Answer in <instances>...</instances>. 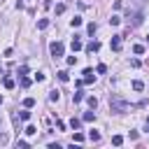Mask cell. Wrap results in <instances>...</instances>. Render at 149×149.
Here are the masks:
<instances>
[{
	"label": "cell",
	"mask_w": 149,
	"mask_h": 149,
	"mask_svg": "<svg viewBox=\"0 0 149 149\" xmlns=\"http://www.w3.org/2000/svg\"><path fill=\"white\" fill-rule=\"evenodd\" d=\"M95 72H98V74H105V72H107V65H105V63H100V65L95 68Z\"/></svg>",
	"instance_id": "20"
},
{
	"label": "cell",
	"mask_w": 149,
	"mask_h": 149,
	"mask_svg": "<svg viewBox=\"0 0 149 149\" xmlns=\"http://www.w3.org/2000/svg\"><path fill=\"white\" fill-rule=\"evenodd\" d=\"M70 26H72V28H79V26H81V16H74V19H70Z\"/></svg>",
	"instance_id": "13"
},
{
	"label": "cell",
	"mask_w": 149,
	"mask_h": 149,
	"mask_svg": "<svg viewBox=\"0 0 149 149\" xmlns=\"http://www.w3.org/2000/svg\"><path fill=\"white\" fill-rule=\"evenodd\" d=\"M37 28H40V30L49 28V19H40V21H37Z\"/></svg>",
	"instance_id": "14"
},
{
	"label": "cell",
	"mask_w": 149,
	"mask_h": 149,
	"mask_svg": "<svg viewBox=\"0 0 149 149\" xmlns=\"http://www.w3.org/2000/svg\"><path fill=\"white\" fill-rule=\"evenodd\" d=\"M119 23H121L119 16H112V19H109V26H119Z\"/></svg>",
	"instance_id": "29"
},
{
	"label": "cell",
	"mask_w": 149,
	"mask_h": 149,
	"mask_svg": "<svg viewBox=\"0 0 149 149\" xmlns=\"http://www.w3.org/2000/svg\"><path fill=\"white\" fill-rule=\"evenodd\" d=\"M133 88H135V91H142V88H144V81L135 79V81H133Z\"/></svg>",
	"instance_id": "17"
},
{
	"label": "cell",
	"mask_w": 149,
	"mask_h": 149,
	"mask_svg": "<svg viewBox=\"0 0 149 149\" xmlns=\"http://www.w3.org/2000/svg\"><path fill=\"white\" fill-rule=\"evenodd\" d=\"M58 79H61V81H68V79H70V74H68L65 70H61V72H58Z\"/></svg>",
	"instance_id": "21"
},
{
	"label": "cell",
	"mask_w": 149,
	"mask_h": 149,
	"mask_svg": "<svg viewBox=\"0 0 149 149\" xmlns=\"http://www.w3.org/2000/svg\"><path fill=\"white\" fill-rule=\"evenodd\" d=\"M130 68H140V61L137 58H130Z\"/></svg>",
	"instance_id": "35"
},
{
	"label": "cell",
	"mask_w": 149,
	"mask_h": 149,
	"mask_svg": "<svg viewBox=\"0 0 149 149\" xmlns=\"http://www.w3.org/2000/svg\"><path fill=\"white\" fill-rule=\"evenodd\" d=\"M112 144H114V147H121V144H123V135H114V137H112Z\"/></svg>",
	"instance_id": "12"
},
{
	"label": "cell",
	"mask_w": 149,
	"mask_h": 149,
	"mask_svg": "<svg viewBox=\"0 0 149 149\" xmlns=\"http://www.w3.org/2000/svg\"><path fill=\"white\" fill-rule=\"evenodd\" d=\"M0 105H2V95H0Z\"/></svg>",
	"instance_id": "38"
},
{
	"label": "cell",
	"mask_w": 149,
	"mask_h": 149,
	"mask_svg": "<svg viewBox=\"0 0 149 149\" xmlns=\"http://www.w3.org/2000/svg\"><path fill=\"white\" fill-rule=\"evenodd\" d=\"M86 102H88V107H91V109H95V107H98V98H93V95H88V98H86Z\"/></svg>",
	"instance_id": "10"
},
{
	"label": "cell",
	"mask_w": 149,
	"mask_h": 149,
	"mask_svg": "<svg viewBox=\"0 0 149 149\" xmlns=\"http://www.w3.org/2000/svg\"><path fill=\"white\" fill-rule=\"evenodd\" d=\"M35 81H44V72H35Z\"/></svg>",
	"instance_id": "32"
},
{
	"label": "cell",
	"mask_w": 149,
	"mask_h": 149,
	"mask_svg": "<svg viewBox=\"0 0 149 149\" xmlns=\"http://www.w3.org/2000/svg\"><path fill=\"white\" fill-rule=\"evenodd\" d=\"M88 140L91 142H100V133L98 130H88Z\"/></svg>",
	"instance_id": "8"
},
{
	"label": "cell",
	"mask_w": 149,
	"mask_h": 149,
	"mask_svg": "<svg viewBox=\"0 0 149 149\" xmlns=\"http://www.w3.org/2000/svg\"><path fill=\"white\" fill-rule=\"evenodd\" d=\"M95 28H98L95 23H88V35H93V33H95Z\"/></svg>",
	"instance_id": "34"
},
{
	"label": "cell",
	"mask_w": 149,
	"mask_h": 149,
	"mask_svg": "<svg viewBox=\"0 0 149 149\" xmlns=\"http://www.w3.org/2000/svg\"><path fill=\"white\" fill-rule=\"evenodd\" d=\"M33 105H35V98H26V100H23V107H28V109H30Z\"/></svg>",
	"instance_id": "23"
},
{
	"label": "cell",
	"mask_w": 149,
	"mask_h": 149,
	"mask_svg": "<svg viewBox=\"0 0 149 149\" xmlns=\"http://www.w3.org/2000/svg\"><path fill=\"white\" fill-rule=\"evenodd\" d=\"M133 54H137V56L144 54V47H142V44H135V47H133Z\"/></svg>",
	"instance_id": "19"
},
{
	"label": "cell",
	"mask_w": 149,
	"mask_h": 149,
	"mask_svg": "<svg viewBox=\"0 0 149 149\" xmlns=\"http://www.w3.org/2000/svg\"><path fill=\"white\" fill-rule=\"evenodd\" d=\"M93 81H95V74H93L91 68H86L84 70V84H93Z\"/></svg>",
	"instance_id": "4"
},
{
	"label": "cell",
	"mask_w": 149,
	"mask_h": 149,
	"mask_svg": "<svg viewBox=\"0 0 149 149\" xmlns=\"http://www.w3.org/2000/svg\"><path fill=\"white\" fill-rule=\"evenodd\" d=\"M135 2H144V0H135Z\"/></svg>",
	"instance_id": "39"
},
{
	"label": "cell",
	"mask_w": 149,
	"mask_h": 149,
	"mask_svg": "<svg viewBox=\"0 0 149 149\" xmlns=\"http://www.w3.org/2000/svg\"><path fill=\"white\" fill-rule=\"evenodd\" d=\"M70 126H72V130H79V128H81V119L72 116V119H70Z\"/></svg>",
	"instance_id": "7"
},
{
	"label": "cell",
	"mask_w": 149,
	"mask_h": 149,
	"mask_svg": "<svg viewBox=\"0 0 149 149\" xmlns=\"http://www.w3.org/2000/svg\"><path fill=\"white\" fill-rule=\"evenodd\" d=\"M72 100H74V102H81V100H84V93H81V91H77V93L72 95Z\"/></svg>",
	"instance_id": "22"
},
{
	"label": "cell",
	"mask_w": 149,
	"mask_h": 149,
	"mask_svg": "<svg viewBox=\"0 0 149 149\" xmlns=\"http://www.w3.org/2000/svg\"><path fill=\"white\" fill-rule=\"evenodd\" d=\"M0 72H2V65H0Z\"/></svg>",
	"instance_id": "41"
},
{
	"label": "cell",
	"mask_w": 149,
	"mask_h": 149,
	"mask_svg": "<svg viewBox=\"0 0 149 149\" xmlns=\"http://www.w3.org/2000/svg\"><path fill=\"white\" fill-rule=\"evenodd\" d=\"M147 126H149V116H147Z\"/></svg>",
	"instance_id": "37"
},
{
	"label": "cell",
	"mask_w": 149,
	"mask_h": 149,
	"mask_svg": "<svg viewBox=\"0 0 149 149\" xmlns=\"http://www.w3.org/2000/svg\"><path fill=\"white\" fill-rule=\"evenodd\" d=\"M49 49H51V56H54V58H61V56L65 54L63 42H51V47H49Z\"/></svg>",
	"instance_id": "2"
},
{
	"label": "cell",
	"mask_w": 149,
	"mask_h": 149,
	"mask_svg": "<svg viewBox=\"0 0 149 149\" xmlns=\"http://www.w3.org/2000/svg\"><path fill=\"white\" fill-rule=\"evenodd\" d=\"M12 121H14V126H16V130H19V121H21V116H19V112H12Z\"/></svg>",
	"instance_id": "18"
},
{
	"label": "cell",
	"mask_w": 149,
	"mask_h": 149,
	"mask_svg": "<svg viewBox=\"0 0 149 149\" xmlns=\"http://www.w3.org/2000/svg\"><path fill=\"white\" fill-rule=\"evenodd\" d=\"M72 142H84V135H81V133H74V135H72Z\"/></svg>",
	"instance_id": "27"
},
{
	"label": "cell",
	"mask_w": 149,
	"mask_h": 149,
	"mask_svg": "<svg viewBox=\"0 0 149 149\" xmlns=\"http://www.w3.org/2000/svg\"><path fill=\"white\" fill-rule=\"evenodd\" d=\"M109 109L116 112V114H123V112L128 109V100H126L123 95H119V93H112V95H109Z\"/></svg>",
	"instance_id": "1"
},
{
	"label": "cell",
	"mask_w": 149,
	"mask_h": 149,
	"mask_svg": "<svg viewBox=\"0 0 149 149\" xmlns=\"http://www.w3.org/2000/svg\"><path fill=\"white\" fill-rule=\"evenodd\" d=\"M0 130H2V119H0Z\"/></svg>",
	"instance_id": "36"
},
{
	"label": "cell",
	"mask_w": 149,
	"mask_h": 149,
	"mask_svg": "<svg viewBox=\"0 0 149 149\" xmlns=\"http://www.w3.org/2000/svg\"><path fill=\"white\" fill-rule=\"evenodd\" d=\"M142 21H144V16H142V12H135V14H133V26H140Z\"/></svg>",
	"instance_id": "5"
},
{
	"label": "cell",
	"mask_w": 149,
	"mask_h": 149,
	"mask_svg": "<svg viewBox=\"0 0 149 149\" xmlns=\"http://www.w3.org/2000/svg\"><path fill=\"white\" fill-rule=\"evenodd\" d=\"M21 86H23V88H28V86H30V77L21 74Z\"/></svg>",
	"instance_id": "16"
},
{
	"label": "cell",
	"mask_w": 149,
	"mask_h": 149,
	"mask_svg": "<svg viewBox=\"0 0 149 149\" xmlns=\"http://www.w3.org/2000/svg\"><path fill=\"white\" fill-rule=\"evenodd\" d=\"M23 133H26V135H35V133H37V128H35V126H26V130H23Z\"/></svg>",
	"instance_id": "25"
},
{
	"label": "cell",
	"mask_w": 149,
	"mask_h": 149,
	"mask_svg": "<svg viewBox=\"0 0 149 149\" xmlns=\"http://www.w3.org/2000/svg\"><path fill=\"white\" fill-rule=\"evenodd\" d=\"M65 12V5H56V14H63Z\"/></svg>",
	"instance_id": "33"
},
{
	"label": "cell",
	"mask_w": 149,
	"mask_h": 149,
	"mask_svg": "<svg viewBox=\"0 0 149 149\" xmlns=\"http://www.w3.org/2000/svg\"><path fill=\"white\" fill-rule=\"evenodd\" d=\"M58 98H61V93H58V91H51V93H49V100H54V102H56Z\"/></svg>",
	"instance_id": "26"
},
{
	"label": "cell",
	"mask_w": 149,
	"mask_h": 149,
	"mask_svg": "<svg viewBox=\"0 0 149 149\" xmlns=\"http://www.w3.org/2000/svg\"><path fill=\"white\" fill-rule=\"evenodd\" d=\"M147 42H149V35H147Z\"/></svg>",
	"instance_id": "40"
},
{
	"label": "cell",
	"mask_w": 149,
	"mask_h": 149,
	"mask_svg": "<svg viewBox=\"0 0 149 149\" xmlns=\"http://www.w3.org/2000/svg\"><path fill=\"white\" fill-rule=\"evenodd\" d=\"M65 63H68V65H74V63H77V56H68Z\"/></svg>",
	"instance_id": "30"
},
{
	"label": "cell",
	"mask_w": 149,
	"mask_h": 149,
	"mask_svg": "<svg viewBox=\"0 0 149 149\" xmlns=\"http://www.w3.org/2000/svg\"><path fill=\"white\" fill-rule=\"evenodd\" d=\"M109 47H112V51H121V35H114L109 40Z\"/></svg>",
	"instance_id": "3"
},
{
	"label": "cell",
	"mask_w": 149,
	"mask_h": 149,
	"mask_svg": "<svg viewBox=\"0 0 149 149\" xmlns=\"http://www.w3.org/2000/svg\"><path fill=\"white\" fill-rule=\"evenodd\" d=\"M16 144H19V147H21V149H28V147H30V142H28V140H19V142H16Z\"/></svg>",
	"instance_id": "28"
},
{
	"label": "cell",
	"mask_w": 149,
	"mask_h": 149,
	"mask_svg": "<svg viewBox=\"0 0 149 149\" xmlns=\"http://www.w3.org/2000/svg\"><path fill=\"white\" fill-rule=\"evenodd\" d=\"M95 119V112L91 109V112H84V116H81V121H93Z\"/></svg>",
	"instance_id": "11"
},
{
	"label": "cell",
	"mask_w": 149,
	"mask_h": 149,
	"mask_svg": "<svg viewBox=\"0 0 149 149\" xmlns=\"http://www.w3.org/2000/svg\"><path fill=\"white\" fill-rule=\"evenodd\" d=\"M2 84H5V88H14V79H12V77H5Z\"/></svg>",
	"instance_id": "15"
},
{
	"label": "cell",
	"mask_w": 149,
	"mask_h": 149,
	"mask_svg": "<svg viewBox=\"0 0 149 149\" xmlns=\"http://www.w3.org/2000/svg\"><path fill=\"white\" fill-rule=\"evenodd\" d=\"M70 47H72V51H79V49H81L84 44H81V40H79V37H74V40L70 42Z\"/></svg>",
	"instance_id": "6"
},
{
	"label": "cell",
	"mask_w": 149,
	"mask_h": 149,
	"mask_svg": "<svg viewBox=\"0 0 149 149\" xmlns=\"http://www.w3.org/2000/svg\"><path fill=\"white\" fill-rule=\"evenodd\" d=\"M98 49H100V42H91V44H86V51H91V54L98 51Z\"/></svg>",
	"instance_id": "9"
},
{
	"label": "cell",
	"mask_w": 149,
	"mask_h": 149,
	"mask_svg": "<svg viewBox=\"0 0 149 149\" xmlns=\"http://www.w3.org/2000/svg\"><path fill=\"white\" fill-rule=\"evenodd\" d=\"M19 116H21V119H23V121H28V119H30V112H28V107H26V109H23V112H19Z\"/></svg>",
	"instance_id": "24"
},
{
	"label": "cell",
	"mask_w": 149,
	"mask_h": 149,
	"mask_svg": "<svg viewBox=\"0 0 149 149\" xmlns=\"http://www.w3.org/2000/svg\"><path fill=\"white\" fill-rule=\"evenodd\" d=\"M7 142H9V137H7V135L0 130V144H7Z\"/></svg>",
	"instance_id": "31"
}]
</instances>
